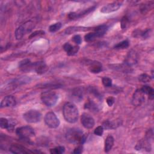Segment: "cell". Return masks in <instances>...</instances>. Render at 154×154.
<instances>
[{
    "mask_svg": "<svg viewBox=\"0 0 154 154\" xmlns=\"http://www.w3.org/2000/svg\"><path fill=\"white\" fill-rule=\"evenodd\" d=\"M66 138L70 143L75 144H82L86 140V136L83 132L75 128L69 129L66 133Z\"/></svg>",
    "mask_w": 154,
    "mask_h": 154,
    "instance_id": "obj_1",
    "label": "cell"
},
{
    "mask_svg": "<svg viewBox=\"0 0 154 154\" xmlns=\"http://www.w3.org/2000/svg\"><path fill=\"white\" fill-rule=\"evenodd\" d=\"M63 113L64 119L69 123H74L78 119V109L72 102H67L64 105Z\"/></svg>",
    "mask_w": 154,
    "mask_h": 154,
    "instance_id": "obj_2",
    "label": "cell"
},
{
    "mask_svg": "<svg viewBox=\"0 0 154 154\" xmlns=\"http://www.w3.org/2000/svg\"><path fill=\"white\" fill-rule=\"evenodd\" d=\"M58 99V94L52 91H44L41 94V100L47 106H54Z\"/></svg>",
    "mask_w": 154,
    "mask_h": 154,
    "instance_id": "obj_3",
    "label": "cell"
},
{
    "mask_svg": "<svg viewBox=\"0 0 154 154\" xmlns=\"http://www.w3.org/2000/svg\"><path fill=\"white\" fill-rule=\"evenodd\" d=\"M16 134L22 140H29L30 138L35 135L34 129L29 126H25L17 128L16 129Z\"/></svg>",
    "mask_w": 154,
    "mask_h": 154,
    "instance_id": "obj_4",
    "label": "cell"
},
{
    "mask_svg": "<svg viewBox=\"0 0 154 154\" xmlns=\"http://www.w3.org/2000/svg\"><path fill=\"white\" fill-rule=\"evenodd\" d=\"M34 28V23L31 21H28L19 26L15 31V37L17 40L21 39L25 33L30 32Z\"/></svg>",
    "mask_w": 154,
    "mask_h": 154,
    "instance_id": "obj_5",
    "label": "cell"
},
{
    "mask_svg": "<svg viewBox=\"0 0 154 154\" xmlns=\"http://www.w3.org/2000/svg\"><path fill=\"white\" fill-rule=\"evenodd\" d=\"M23 119L28 123H37L42 119V114L38 110L30 109L23 114Z\"/></svg>",
    "mask_w": 154,
    "mask_h": 154,
    "instance_id": "obj_6",
    "label": "cell"
},
{
    "mask_svg": "<svg viewBox=\"0 0 154 154\" xmlns=\"http://www.w3.org/2000/svg\"><path fill=\"white\" fill-rule=\"evenodd\" d=\"M46 125L50 128H57L60 125V120L53 112H49L46 114L45 118Z\"/></svg>",
    "mask_w": 154,
    "mask_h": 154,
    "instance_id": "obj_7",
    "label": "cell"
},
{
    "mask_svg": "<svg viewBox=\"0 0 154 154\" xmlns=\"http://www.w3.org/2000/svg\"><path fill=\"white\" fill-rule=\"evenodd\" d=\"M145 93L141 90H137L133 94L132 103L136 106L141 105L145 102Z\"/></svg>",
    "mask_w": 154,
    "mask_h": 154,
    "instance_id": "obj_8",
    "label": "cell"
},
{
    "mask_svg": "<svg viewBox=\"0 0 154 154\" xmlns=\"http://www.w3.org/2000/svg\"><path fill=\"white\" fill-rule=\"evenodd\" d=\"M123 1H114L104 5L101 9L100 12L102 13H109L117 11L122 5Z\"/></svg>",
    "mask_w": 154,
    "mask_h": 154,
    "instance_id": "obj_9",
    "label": "cell"
},
{
    "mask_svg": "<svg viewBox=\"0 0 154 154\" xmlns=\"http://www.w3.org/2000/svg\"><path fill=\"white\" fill-rule=\"evenodd\" d=\"M81 122L82 126L86 129H91L94 125V119L87 113H83L82 114Z\"/></svg>",
    "mask_w": 154,
    "mask_h": 154,
    "instance_id": "obj_10",
    "label": "cell"
},
{
    "mask_svg": "<svg viewBox=\"0 0 154 154\" xmlns=\"http://www.w3.org/2000/svg\"><path fill=\"white\" fill-rule=\"evenodd\" d=\"M94 9H95V6H92V7H89V8H87V9H85V10H84L82 11H81L79 13L71 12L69 14L68 17L70 19H72V20L78 19L79 17H81L82 16L87 15L88 14H89L90 13L93 11Z\"/></svg>",
    "mask_w": 154,
    "mask_h": 154,
    "instance_id": "obj_11",
    "label": "cell"
},
{
    "mask_svg": "<svg viewBox=\"0 0 154 154\" xmlns=\"http://www.w3.org/2000/svg\"><path fill=\"white\" fill-rule=\"evenodd\" d=\"M9 150L13 153H28L33 152L29 151L23 146L17 144H13L11 145Z\"/></svg>",
    "mask_w": 154,
    "mask_h": 154,
    "instance_id": "obj_12",
    "label": "cell"
},
{
    "mask_svg": "<svg viewBox=\"0 0 154 154\" xmlns=\"http://www.w3.org/2000/svg\"><path fill=\"white\" fill-rule=\"evenodd\" d=\"M16 101L13 96H5L1 102V108L4 107H11L16 105Z\"/></svg>",
    "mask_w": 154,
    "mask_h": 154,
    "instance_id": "obj_13",
    "label": "cell"
},
{
    "mask_svg": "<svg viewBox=\"0 0 154 154\" xmlns=\"http://www.w3.org/2000/svg\"><path fill=\"white\" fill-rule=\"evenodd\" d=\"M84 93V90L83 88L82 87L75 88L72 90V94H71L72 99L76 102H79L83 98Z\"/></svg>",
    "mask_w": 154,
    "mask_h": 154,
    "instance_id": "obj_14",
    "label": "cell"
},
{
    "mask_svg": "<svg viewBox=\"0 0 154 154\" xmlns=\"http://www.w3.org/2000/svg\"><path fill=\"white\" fill-rule=\"evenodd\" d=\"M34 70L38 74H43L48 70V66L44 61H38L34 63Z\"/></svg>",
    "mask_w": 154,
    "mask_h": 154,
    "instance_id": "obj_15",
    "label": "cell"
},
{
    "mask_svg": "<svg viewBox=\"0 0 154 154\" xmlns=\"http://www.w3.org/2000/svg\"><path fill=\"white\" fill-rule=\"evenodd\" d=\"M34 63H31L29 59H25L21 61L19 64V67L22 71H30L31 70H34Z\"/></svg>",
    "mask_w": 154,
    "mask_h": 154,
    "instance_id": "obj_16",
    "label": "cell"
},
{
    "mask_svg": "<svg viewBox=\"0 0 154 154\" xmlns=\"http://www.w3.org/2000/svg\"><path fill=\"white\" fill-rule=\"evenodd\" d=\"M137 63V54L134 51H131L129 52L126 60H125V64L129 66L134 65Z\"/></svg>",
    "mask_w": 154,
    "mask_h": 154,
    "instance_id": "obj_17",
    "label": "cell"
},
{
    "mask_svg": "<svg viewBox=\"0 0 154 154\" xmlns=\"http://www.w3.org/2000/svg\"><path fill=\"white\" fill-rule=\"evenodd\" d=\"M88 65V70L93 73H98L102 70V65L99 61H91Z\"/></svg>",
    "mask_w": 154,
    "mask_h": 154,
    "instance_id": "obj_18",
    "label": "cell"
},
{
    "mask_svg": "<svg viewBox=\"0 0 154 154\" xmlns=\"http://www.w3.org/2000/svg\"><path fill=\"white\" fill-rule=\"evenodd\" d=\"M63 49L68 55H73L78 52L79 47L78 45L72 46L69 43H66L63 46Z\"/></svg>",
    "mask_w": 154,
    "mask_h": 154,
    "instance_id": "obj_19",
    "label": "cell"
},
{
    "mask_svg": "<svg viewBox=\"0 0 154 154\" xmlns=\"http://www.w3.org/2000/svg\"><path fill=\"white\" fill-rule=\"evenodd\" d=\"M114 140L112 135H109L106 137L105 140V147H104V150L106 153L109 152L111 150L114 145Z\"/></svg>",
    "mask_w": 154,
    "mask_h": 154,
    "instance_id": "obj_20",
    "label": "cell"
},
{
    "mask_svg": "<svg viewBox=\"0 0 154 154\" xmlns=\"http://www.w3.org/2000/svg\"><path fill=\"white\" fill-rule=\"evenodd\" d=\"M90 29V28L84 27V26H70L66 28L65 31V33L66 34H70L73 32H76L78 31H86Z\"/></svg>",
    "mask_w": 154,
    "mask_h": 154,
    "instance_id": "obj_21",
    "label": "cell"
},
{
    "mask_svg": "<svg viewBox=\"0 0 154 154\" xmlns=\"http://www.w3.org/2000/svg\"><path fill=\"white\" fill-rule=\"evenodd\" d=\"M108 26L106 25H102L96 27L94 29V32L98 37L103 36L108 31Z\"/></svg>",
    "mask_w": 154,
    "mask_h": 154,
    "instance_id": "obj_22",
    "label": "cell"
},
{
    "mask_svg": "<svg viewBox=\"0 0 154 154\" xmlns=\"http://www.w3.org/2000/svg\"><path fill=\"white\" fill-rule=\"evenodd\" d=\"M141 90L145 93V94H147L149 96V99L150 100H153L154 98V90L152 87L149 85H144L141 88Z\"/></svg>",
    "mask_w": 154,
    "mask_h": 154,
    "instance_id": "obj_23",
    "label": "cell"
},
{
    "mask_svg": "<svg viewBox=\"0 0 154 154\" xmlns=\"http://www.w3.org/2000/svg\"><path fill=\"white\" fill-rule=\"evenodd\" d=\"M84 108L87 109L91 110L92 111H99V108L98 106L96 105L94 101L91 100H88L87 102H85L84 105Z\"/></svg>",
    "mask_w": 154,
    "mask_h": 154,
    "instance_id": "obj_24",
    "label": "cell"
},
{
    "mask_svg": "<svg viewBox=\"0 0 154 154\" xmlns=\"http://www.w3.org/2000/svg\"><path fill=\"white\" fill-rule=\"evenodd\" d=\"M117 126H118V124H117L114 122H112V121H111L109 120H105L102 124V126H103V129L105 128L106 129H114L116 128Z\"/></svg>",
    "mask_w": 154,
    "mask_h": 154,
    "instance_id": "obj_25",
    "label": "cell"
},
{
    "mask_svg": "<svg viewBox=\"0 0 154 154\" xmlns=\"http://www.w3.org/2000/svg\"><path fill=\"white\" fill-rule=\"evenodd\" d=\"M153 2L152 1L147 2V3H145L144 4L141 5L140 10L142 13L146 14V13H147L149 10H150L153 8Z\"/></svg>",
    "mask_w": 154,
    "mask_h": 154,
    "instance_id": "obj_26",
    "label": "cell"
},
{
    "mask_svg": "<svg viewBox=\"0 0 154 154\" xmlns=\"http://www.w3.org/2000/svg\"><path fill=\"white\" fill-rule=\"evenodd\" d=\"M129 41L128 40H125L116 44L114 46V48L116 49H123L127 48L129 46Z\"/></svg>",
    "mask_w": 154,
    "mask_h": 154,
    "instance_id": "obj_27",
    "label": "cell"
},
{
    "mask_svg": "<svg viewBox=\"0 0 154 154\" xmlns=\"http://www.w3.org/2000/svg\"><path fill=\"white\" fill-rule=\"evenodd\" d=\"M152 79V78L150 76H149V75L146 74V73H143L141 74L139 76H138V80L141 82H144V83H146V82H149Z\"/></svg>",
    "mask_w": 154,
    "mask_h": 154,
    "instance_id": "obj_28",
    "label": "cell"
},
{
    "mask_svg": "<svg viewBox=\"0 0 154 154\" xmlns=\"http://www.w3.org/2000/svg\"><path fill=\"white\" fill-rule=\"evenodd\" d=\"M97 37H98L96 35V34L94 32H90V33L87 34L85 35L84 38H85V42H92V41L94 40Z\"/></svg>",
    "mask_w": 154,
    "mask_h": 154,
    "instance_id": "obj_29",
    "label": "cell"
},
{
    "mask_svg": "<svg viewBox=\"0 0 154 154\" xmlns=\"http://www.w3.org/2000/svg\"><path fill=\"white\" fill-rule=\"evenodd\" d=\"M64 151L65 148L64 146H58L50 149V153L52 154H61L64 153Z\"/></svg>",
    "mask_w": 154,
    "mask_h": 154,
    "instance_id": "obj_30",
    "label": "cell"
},
{
    "mask_svg": "<svg viewBox=\"0 0 154 154\" xmlns=\"http://www.w3.org/2000/svg\"><path fill=\"white\" fill-rule=\"evenodd\" d=\"M61 26H62L61 23L57 22V23H54V24L50 25L49 27V30L51 32H56L58 30H59L61 28Z\"/></svg>",
    "mask_w": 154,
    "mask_h": 154,
    "instance_id": "obj_31",
    "label": "cell"
},
{
    "mask_svg": "<svg viewBox=\"0 0 154 154\" xmlns=\"http://www.w3.org/2000/svg\"><path fill=\"white\" fill-rule=\"evenodd\" d=\"M102 81L103 85L106 87H110L112 86V79L108 77H103Z\"/></svg>",
    "mask_w": 154,
    "mask_h": 154,
    "instance_id": "obj_32",
    "label": "cell"
},
{
    "mask_svg": "<svg viewBox=\"0 0 154 154\" xmlns=\"http://www.w3.org/2000/svg\"><path fill=\"white\" fill-rule=\"evenodd\" d=\"M9 124V120L5 118L0 119V126L2 129H7Z\"/></svg>",
    "mask_w": 154,
    "mask_h": 154,
    "instance_id": "obj_33",
    "label": "cell"
},
{
    "mask_svg": "<svg viewBox=\"0 0 154 154\" xmlns=\"http://www.w3.org/2000/svg\"><path fill=\"white\" fill-rule=\"evenodd\" d=\"M128 23H129V19L128 18V17L126 16H123L121 19V22H120V25H121L122 29H125L128 25Z\"/></svg>",
    "mask_w": 154,
    "mask_h": 154,
    "instance_id": "obj_34",
    "label": "cell"
},
{
    "mask_svg": "<svg viewBox=\"0 0 154 154\" xmlns=\"http://www.w3.org/2000/svg\"><path fill=\"white\" fill-rule=\"evenodd\" d=\"M103 132V128L102 126H97L94 131V133L95 135L97 136H102Z\"/></svg>",
    "mask_w": 154,
    "mask_h": 154,
    "instance_id": "obj_35",
    "label": "cell"
},
{
    "mask_svg": "<svg viewBox=\"0 0 154 154\" xmlns=\"http://www.w3.org/2000/svg\"><path fill=\"white\" fill-rule=\"evenodd\" d=\"M89 91L91 93H93L96 97H97L98 99H101L102 96L100 94V93L97 90V89H96L95 88H93V87H90L89 89Z\"/></svg>",
    "mask_w": 154,
    "mask_h": 154,
    "instance_id": "obj_36",
    "label": "cell"
},
{
    "mask_svg": "<svg viewBox=\"0 0 154 154\" xmlns=\"http://www.w3.org/2000/svg\"><path fill=\"white\" fill-rule=\"evenodd\" d=\"M45 34V32L42 30H39V31H34V32H32V34H30V35L28 37L29 38H32L33 37H35L37 35H42V34Z\"/></svg>",
    "mask_w": 154,
    "mask_h": 154,
    "instance_id": "obj_37",
    "label": "cell"
},
{
    "mask_svg": "<svg viewBox=\"0 0 154 154\" xmlns=\"http://www.w3.org/2000/svg\"><path fill=\"white\" fill-rule=\"evenodd\" d=\"M72 40L73 41V42H75L77 45H79L81 42H82V39L81 37L79 35H75L72 38Z\"/></svg>",
    "mask_w": 154,
    "mask_h": 154,
    "instance_id": "obj_38",
    "label": "cell"
},
{
    "mask_svg": "<svg viewBox=\"0 0 154 154\" xmlns=\"http://www.w3.org/2000/svg\"><path fill=\"white\" fill-rule=\"evenodd\" d=\"M114 102H115V99L112 96H109L106 99V103L109 106H111L114 104Z\"/></svg>",
    "mask_w": 154,
    "mask_h": 154,
    "instance_id": "obj_39",
    "label": "cell"
},
{
    "mask_svg": "<svg viewBox=\"0 0 154 154\" xmlns=\"http://www.w3.org/2000/svg\"><path fill=\"white\" fill-rule=\"evenodd\" d=\"M16 125V123L14 122H13V121H11V120H10L9 121V124H8V128H7V130L8 131H13V130H14V127H15V125Z\"/></svg>",
    "mask_w": 154,
    "mask_h": 154,
    "instance_id": "obj_40",
    "label": "cell"
},
{
    "mask_svg": "<svg viewBox=\"0 0 154 154\" xmlns=\"http://www.w3.org/2000/svg\"><path fill=\"white\" fill-rule=\"evenodd\" d=\"M82 150H83L82 146H78L77 147H76L74 149L73 153H75V154H79V153H81L82 152Z\"/></svg>",
    "mask_w": 154,
    "mask_h": 154,
    "instance_id": "obj_41",
    "label": "cell"
}]
</instances>
